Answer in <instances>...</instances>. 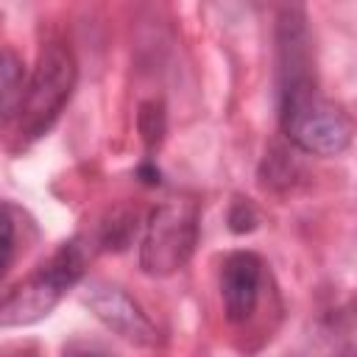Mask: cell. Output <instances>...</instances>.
Returning a JSON list of instances; mask_svg holds the SVG:
<instances>
[{"label": "cell", "instance_id": "cell-4", "mask_svg": "<svg viewBox=\"0 0 357 357\" xmlns=\"http://www.w3.org/2000/svg\"><path fill=\"white\" fill-rule=\"evenodd\" d=\"M84 265H86V248L81 245V240L64 243L31 282L20 284L11 293V298L0 307V321L3 324H28V321L45 315L59 301V296L81 279Z\"/></svg>", "mask_w": 357, "mask_h": 357}, {"label": "cell", "instance_id": "cell-9", "mask_svg": "<svg viewBox=\"0 0 357 357\" xmlns=\"http://www.w3.org/2000/svg\"><path fill=\"white\" fill-rule=\"evenodd\" d=\"M254 220H257V215H254V209H251L248 201H237V204L231 206L229 223H231L234 231H248V229H254Z\"/></svg>", "mask_w": 357, "mask_h": 357}, {"label": "cell", "instance_id": "cell-2", "mask_svg": "<svg viewBox=\"0 0 357 357\" xmlns=\"http://www.w3.org/2000/svg\"><path fill=\"white\" fill-rule=\"evenodd\" d=\"M73 84H75V59L70 47L64 42H47L25 86V100L17 114L20 134L28 139L42 137L64 109L73 92Z\"/></svg>", "mask_w": 357, "mask_h": 357}, {"label": "cell", "instance_id": "cell-8", "mask_svg": "<svg viewBox=\"0 0 357 357\" xmlns=\"http://www.w3.org/2000/svg\"><path fill=\"white\" fill-rule=\"evenodd\" d=\"M14 240H17L14 218H11L8 206L0 204V276L8 271V265L14 259Z\"/></svg>", "mask_w": 357, "mask_h": 357}, {"label": "cell", "instance_id": "cell-6", "mask_svg": "<svg viewBox=\"0 0 357 357\" xmlns=\"http://www.w3.org/2000/svg\"><path fill=\"white\" fill-rule=\"evenodd\" d=\"M92 307L98 310V315L109 324V326H114L117 332H123L126 337H139V335H151V324L139 315V310L126 298V296H120V293H109V290H103V293H95L92 296Z\"/></svg>", "mask_w": 357, "mask_h": 357}, {"label": "cell", "instance_id": "cell-7", "mask_svg": "<svg viewBox=\"0 0 357 357\" xmlns=\"http://www.w3.org/2000/svg\"><path fill=\"white\" fill-rule=\"evenodd\" d=\"M25 67L11 50H0V126L11 123L25 100Z\"/></svg>", "mask_w": 357, "mask_h": 357}, {"label": "cell", "instance_id": "cell-3", "mask_svg": "<svg viewBox=\"0 0 357 357\" xmlns=\"http://www.w3.org/2000/svg\"><path fill=\"white\" fill-rule=\"evenodd\" d=\"M198 240V212L190 201H167L156 206L145 223L139 262L151 276H167L178 271Z\"/></svg>", "mask_w": 357, "mask_h": 357}, {"label": "cell", "instance_id": "cell-1", "mask_svg": "<svg viewBox=\"0 0 357 357\" xmlns=\"http://www.w3.org/2000/svg\"><path fill=\"white\" fill-rule=\"evenodd\" d=\"M279 123L293 145L307 153L335 156L351 142V117L346 109L324 98L310 75H301L293 67V75L282 86Z\"/></svg>", "mask_w": 357, "mask_h": 357}, {"label": "cell", "instance_id": "cell-10", "mask_svg": "<svg viewBox=\"0 0 357 357\" xmlns=\"http://www.w3.org/2000/svg\"><path fill=\"white\" fill-rule=\"evenodd\" d=\"M67 357H109V354H103V351H73Z\"/></svg>", "mask_w": 357, "mask_h": 357}, {"label": "cell", "instance_id": "cell-5", "mask_svg": "<svg viewBox=\"0 0 357 357\" xmlns=\"http://www.w3.org/2000/svg\"><path fill=\"white\" fill-rule=\"evenodd\" d=\"M262 268L265 265L254 251H234L226 257L220 268V298L229 321L240 324L254 312L262 284Z\"/></svg>", "mask_w": 357, "mask_h": 357}]
</instances>
